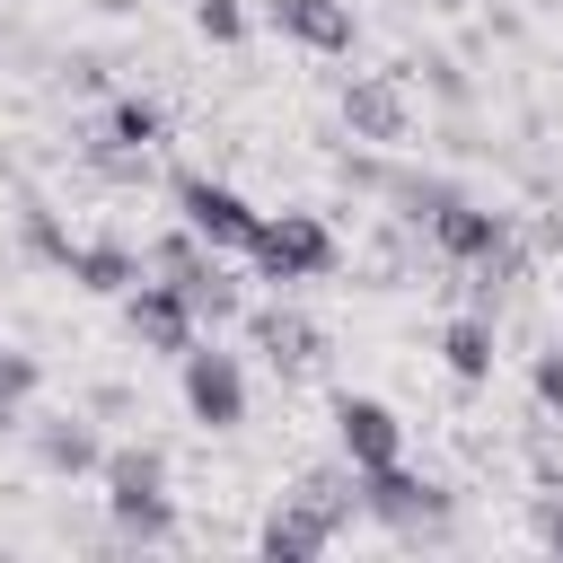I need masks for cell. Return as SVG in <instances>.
<instances>
[{
  "label": "cell",
  "instance_id": "obj_4",
  "mask_svg": "<svg viewBox=\"0 0 563 563\" xmlns=\"http://www.w3.org/2000/svg\"><path fill=\"white\" fill-rule=\"evenodd\" d=\"M167 194H176V220L194 229V238H211L220 255H246V238H255V202L238 194V185H220V176H194V167H176L167 176Z\"/></svg>",
  "mask_w": 563,
  "mask_h": 563
},
{
  "label": "cell",
  "instance_id": "obj_14",
  "mask_svg": "<svg viewBox=\"0 0 563 563\" xmlns=\"http://www.w3.org/2000/svg\"><path fill=\"white\" fill-rule=\"evenodd\" d=\"M97 484H106V501H150V493H167V449L158 440H123V449L97 457Z\"/></svg>",
  "mask_w": 563,
  "mask_h": 563
},
{
  "label": "cell",
  "instance_id": "obj_24",
  "mask_svg": "<svg viewBox=\"0 0 563 563\" xmlns=\"http://www.w3.org/2000/svg\"><path fill=\"white\" fill-rule=\"evenodd\" d=\"M387 176H396V167H387L369 141H361V150H343V185H352V194H387Z\"/></svg>",
  "mask_w": 563,
  "mask_h": 563
},
{
  "label": "cell",
  "instance_id": "obj_18",
  "mask_svg": "<svg viewBox=\"0 0 563 563\" xmlns=\"http://www.w3.org/2000/svg\"><path fill=\"white\" fill-rule=\"evenodd\" d=\"M176 299L194 308V325H238V308H246V290H238V273H229V264H211V273L176 282Z\"/></svg>",
  "mask_w": 563,
  "mask_h": 563
},
{
  "label": "cell",
  "instance_id": "obj_19",
  "mask_svg": "<svg viewBox=\"0 0 563 563\" xmlns=\"http://www.w3.org/2000/svg\"><path fill=\"white\" fill-rule=\"evenodd\" d=\"M106 519H114L123 545H176V528H185L167 493H150V501H106Z\"/></svg>",
  "mask_w": 563,
  "mask_h": 563
},
{
  "label": "cell",
  "instance_id": "obj_27",
  "mask_svg": "<svg viewBox=\"0 0 563 563\" xmlns=\"http://www.w3.org/2000/svg\"><path fill=\"white\" fill-rule=\"evenodd\" d=\"M88 422H114V413H132V387L123 378H106V387H88V405H79Z\"/></svg>",
  "mask_w": 563,
  "mask_h": 563
},
{
  "label": "cell",
  "instance_id": "obj_7",
  "mask_svg": "<svg viewBox=\"0 0 563 563\" xmlns=\"http://www.w3.org/2000/svg\"><path fill=\"white\" fill-rule=\"evenodd\" d=\"M123 334H132L141 352H158V361H176V352H185V343H194L202 325H194V308H185V299H176L167 282H150V273H141V282L123 290Z\"/></svg>",
  "mask_w": 563,
  "mask_h": 563
},
{
  "label": "cell",
  "instance_id": "obj_2",
  "mask_svg": "<svg viewBox=\"0 0 563 563\" xmlns=\"http://www.w3.org/2000/svg\"><path fill=\"white\" fill-rule=\"evenodd\" d=\"M352 484H361V519H378L387 537H440V528L457 519V493L422 484L405 457H387V466H352Z\"/></svg>",
  "mask_w": 563,
  "mask_h": 563
},
{
  "label": "cell",
  "instance_id": "obj_9",
  "mask_svg": "<svg viewBox=\"0 0 563 563\" xmlns=\"http://www.w3.org/2000/svg\"><path fill=\"white\" fill-rule=\"evenodd\" d=\"M18 431H26V457L44 475H97V457H106V440H97L88 413H26Z\"/></svg>",
  "mask_w": 563,
  "mask_h": 563
},
{
  "label": "cell",
  "instance_id": "obj_11",
  "mask_svg": "<svg viewBox=\"0 0 563 563\" xmlns=\"http://www.w3.org/2000/svg\"><path fill=\"white\" fill-rule=\"evenodd\" d=\"M334 537H343V528H334L325 510H308V501L282 493V501L264 510V528H255V554H264V563H317Z\"/></svg>",
  "mask_w": 563,
  "mask_h": 563
},
{
  "label": "cell",
  "instance_id": "obj_28",
  "mask_svg": "<svg viewBox=\"0 0 563 563\" xmlns=\"http://www.w3.org/2000/svg\"><path fill=\"white\" fill-rule=\"evenodd\" d=\"M97 9H132V0H97Z\"/></svg>",
  "mask_w": 563,
  "mask_h": 563
},
{
  "label": "cell",
  "instance_id": "obj_16",
  "mask_svg": "<svg viewBox=\"0 0 563 563\" xmlns=\"http://www.w3.org/2000/svg\"><path fill=\"white\" fill-rule=\"evenodd\" d=\"M440 361H449L457 387H484V378H493V317H484V308H475V317H449V325H440Z\"/></svg>",
  "mask_w": 563,
  "mask_h": 563
},
{
  "label": "cell",
  "instance_id": "obj_5",
  "mask_svg": "<svg viewBox=\"0 0 563 563\" xmlns=\"http://www.w3.org/2000/svg\"><path fill=\"white\" fill-rule=\"evenodd\" d=\"M343 132L369 150H405L413 141V88L405 70H352L343 79Z\"/></svg>",
  "mask_w": 563,
  "mask_h": 563
},
{
  "label": "cell",
  "instance_id": "obj_3",
  "mask_svg": "<svg viewBox=\"0 0 563 563\" xmlns=\"http://www.w3.org/2000/svg\"><path fill=\"white\" fill-rule=\"evenodd\" d=\"M176 387H185V413L202 422V431H238L246 422V361L238 352H220V343H185L176 352Z\"/></svg>",
  "mask_w": 563,
  "mask_h": 563
},
{
  "label": "cell",
  "instance_id": "obj_6",
  "mask_svg": "<svg viewBox=\"0 0 563 563\" xmlns=\"http://www.w3.org/2000/svg\"><path fill=\"white\" fill-rule=\"evenodd\" d=\"M238 334H246V352H264V369H273V378H308V369L325 361V334H317L299 308H282V299L238 308Z\"/></svg>",
  "mask_w": 563,
  "mask_h": 563
},
{
  "label": "cell",
  "instance_id": "obj_21",
  "mask_svg": "<svg viewBox=\"0 0 563 563\" xmlns=\"http://www.w3.org/2000/svg\"><path fill=\"white\" fill-rule=\"evenodd\" d=\"M106 141L158 150V141H167V106H158V97H114V106H106Z\"/></svg>",
  "mask_w": 563,
  "mask_h": 563
},
{
  "label": "cell",
  "instance_id": "obj_15",
  "mask_svg": "<svg viewBox=\"0 0 563 563\" xmlns=\"http://www.w3.org/2000/svg\"><path fill=\"white\" fill-rule=\"evenodd\" d=\"M211 264H220V246H211V238H194L185 220H176L167 238H150V246H141V273H150V282H167V290H176V282H194V273H211Z\"/></svg>",
  "mask_w": 563,
  "mask_h": 563
},
{
  "label": "cell",
  "instance_id": "obj_12",
  "mask_svg": "<svg viewBox=\"0 0 563 563\" xmlns=\"http://www.w3.org/2000/svg\"><path fill=\"white\" fill-rule=\"evenodd\" d=\"M264 18H273L290 44H308V53H352V44H361L352 0H264Z\"/></svg>",
  "mask_w": 563,
  "mask_h": 563
},
{
  "label": "cell",
  "instance_id": "obj_23",
  "mask_svg": "<svg viewBox=\"0 0 563 563\" xmlns=\"http://www.w3.org/2000/svg\"><path fill=\"white\" fill-rule=\"evenodd\" d=\"M194 26H202L211 44H246V9H238V0H194Z\"/></svg>",
  "mask_w": 563,
  "mask_h": 563
},
{
  "label": "cell",
  "instance_id": "obj_17",
  "mask_svg": "<svg viewBox=\"0 0 563 563\" xmlns=\"http://www.w3.org/2000/svg\"><path fill=\"white\" fill-rule=\"evenodd\" d=\"M290 501H308V510H325L334 528H352V519H361V484H352V457H325V466H308V475L290 484Z\"/></svg>",
  "mask_w": 563,
  "mask_h": 563
},
{
  "label": "cell",
  "instance_id": "obj_26",
  "mask_svg": "<svg viewBox=\"0 0 563 563\" xmlns=\"http://www.w3.org/2000/svg\"><path fill=\"white\" fill-rule=\"evenodd\" d=\"M537 545H545V554H563V475L537 493Z\"/></svg>",
  "mask_w": 563,
  "mask_h": 563
},
{
  "label": "cell",
  "instance_id": "obj_22",
  "mask_svg": "<svg viewBox=\"0 0 563 563\" xmlns=\"http://www.w3.org/2000/svg\"><path fill=\"white\" fill-rule=\"evenodd\" d=\"M18 246H26L35 264H70V246H79V238L53 220V202H35V194H26V202H18Z\"/></svg>",
  "mask_w": 563,
  "mask_h": 563
},
{
  "label": "cell",
  "instance_id": "obj_20",
  "mask_svg": "<svg viewBox=\"0 0 563 563\" xmlns=\"http://www.w3.org/2000/svg\"><path fill=\"white\" fill-rule=\"evenodd\" d=\"M79 158H88V176L114 185V194H141V185H150V150H132V141H106V132H97Z\"/></svg>",
  "mask_w": 563,
  "mask_h": 563
},
{
  "label": "cell",
  "instance_id": "obj_8",
  "mask_svg": "<svg viewBox=\"0 0 563 563\" xmlns=\"http://www.w3.org/2000/svg\"><path fill=\"white\" fill-rule=\"evenodd\" d=\"M501 238H510V211H493V202H475V194H457V202L431 211V255H440V264H484Z\"/></svg>",
  "mask_w": 563,
  "mask_h": 563
},
{
  "label": "cell",
  "instance_id": "obj_25",
  "mask_svg": "<svg viewBox=\"0 0 563 563\" xmlns=\"http://www.w3.org/2000/svg\"><path fill=\"white\" fill-rule=\"evenodd\" d=\"M528 387H537V405H545V413H563V343H554V352H537Z\"/></svg>",
  "mask_w": 563,
  "mask_h": 563
},
{
  "label": "cell",
  "instance_id": "obj_1",
  "mask_svg": "<svg viewBox=\"0 0 563 563\" xmlns=\"http://www.w3.org/2000/svg\"><path fill=\"white\" fill-rule=\"evenodd\" d=\"M246 264H255V282L282 290V282H325L343 264V246H334L325 211H264L255 238H246Z\"/></svg>",
  "mask_w": 563,
  "mask_h": 563
},
{
  "label": "cell",
  "instance_id": "obj_13",
  "mask_svg": "<svg viewBox=\"0 0 563 563\" xmlns=\"http://www.w3.org/2000/svg\"><path fill=\"white\" fill-rule=\"evenodd\" d=\"M62 273H70L79 290H97V299H123V290L141 282V246H123V238H79Z\"/></svg>",
  "mask_w": 563,
  "mask_h": 563
},
{
  "label": "cell",
  "instance_id": "obj_10",
  "mask_svg": "<svg viewBox=\"0 0 563 563\" xmlns=\"http://www.w3.org/2000/svg\"><path fill=\"white\" fill-rule=\"evenodd\" d=\"M334 449H343L352 466H387V457H405V422H396V405H378V396H334Z\"/></svg>",
  "mask_w": 563,
  "mask_h": 563
}]
</instances>
